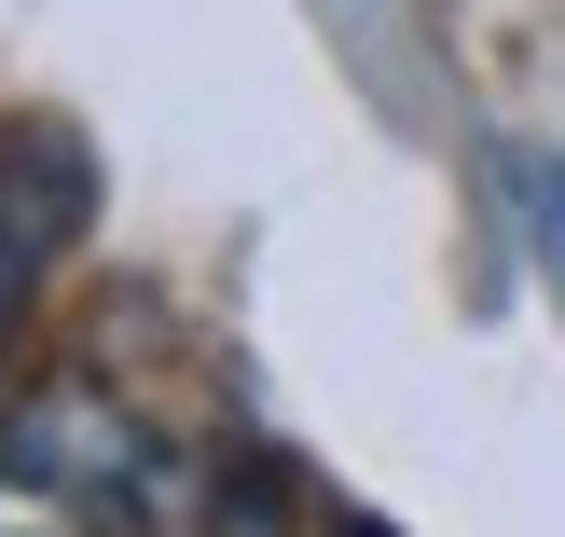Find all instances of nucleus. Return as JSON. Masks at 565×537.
I'll return each instance as SVG.
<instances>
[{
    "label": "nucleus",
    "mask_w": 565,
    "mask_h": 537,
    "mask_svg": "<svg viewBox=\"0 0 565 537\" xmlns=\"http://www.w3.org/2000/svg\"><path fill=\"white\" fill-rule=\"evenodd\" d=\"M207 483L97 373H42L0 400V537H193Z\"/></svg>",
    "instance_id": "nucleus-1"
},
{
    "label": "nucleus",
    "mask_w": 565,
    "mask_h": 537,
    "mask_svg": "<svg viewBox=\"0 0 565 537\" xmlns=\"http://www.w3.org/2000/svg\"><path fill=\"white\" fill-rule=\"evenodd\" d=\"M83 221H97V152L70 125H0V400H14L28 318H42L55 262L83 248Z\"/></svg>",
    "instance_id": "nucleus-2"
},
{
    "label": "nucleus",
    "mask_w": 565,
    "mask_h": 537,
    "mask_svg": "<svg viewBox=\"0 0 565 537\" xmlns=\"http://www.w3.org/2000/svg\"><path fill=\"white\" fill-rule=\"evenodd\" d=\"M497 207H511V235H524V276H539L552 318H565V152L511 138V152H497Z\"/></svg>",
    "instance_id": "nucleus-3"
}]
</instances>
